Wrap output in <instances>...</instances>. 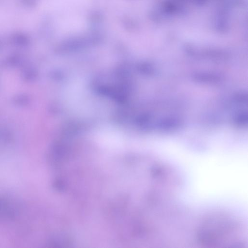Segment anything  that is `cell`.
I'll list each match as a JSON object with an SVG mask.
<instances>
[{"label":"cell","instance_id":"6da1fadb","mask_svg":"<svg viewBox=\"0 0 248 248\" xmlns=\"http://www.w3.org/2000/svg\"><path fill=\"white\" fill-rule=\"evenodd\" d=\"M235 225L225 216H213L200 229L199 237L205 244H213L214 241L222 240V237L233 232Z\"/></svg>","mask_w":248,"mask_h":248},{"label":"cell","instance_id":"7a4b0ae2","mask_svg":"<svg viewBox=\"0 0 248 248\" xmlns=\"http://www.w3.org/2000/svg\"><path fill=\"white\" fill-rule=\"evenodd\" d=\"M27 170L19 161L0 160V189L16 186L26 178Z\"/></svg>","mask_w":248,"mask_h":248},{"label":"cell","instance_id":"3957f363","mask_svg":"<svg viewBox=\"0 0 248 248\" xmlns=\"http://www.w3.org/2000/svg\"><path fill=\"white\" fill-rule=\"evenodd\" d=\"M247 115H244L242 113V115H239L236 118L235 122L238 124L244 125L245 122L247 123Z\"/></svg>","mask_w":248,"mask_h":248}]
</instances>
